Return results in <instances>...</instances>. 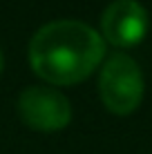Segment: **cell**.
<instances>
[{
    "mask_svg": "<svg viewBox=\"0 0 152 154\" xmlns=\"http://www.w3.org/2000/svg\"><path fill=\"white\" fill-rule=\"evenodd\" d=\"M105 54L103 38L81 20H54L29 40V65L51 85H76L98 67Z\"/></svg>",
    "mask_w": 152,
    "mask_h": 154,
    "instance_id": "cell-1",
    "label": "cell"
},
{
    "mask_svg": "<svg viewBox=\"0 0 152 154\" xmlns=\"http://www.w3.org/2000/svg\"><path fill=\"white\" fill-rule=\"evenodd\" d=\"M98 94L112 114H132L143 98V74L134 58L128 54L110 56L98 76Z\"/></svg>",
    "mask_w": 152,
    "mask_h": 154,
    "instance_id": "cell-2",
    "label": "cell"
},
{
    "mask_svg": "<svg viewBox=\"0 0 152 154\" xmlns=\"http://www.w3.org/2000/svg\"><path fill=\"white\" fill-rule=\"evenodd\" d=\"M18 114L36 132H58L72 121V105L56 89L34 85L18 96Z\"/></svg>",
    "mask_w": 152,
    "mask_h": 154,
    "instance_id": "cell-3",
    "label": "cell"
},
{
    "mask_svg": "<svg viewBox=\"0 0 152 154\" xmlns=\"http://www.w3.org/2000/svg\"><path fill=\"white\" fill-rule=\"evenodd\" d=\"M103 38L114 47H134L148 31V14L137 0H114L101 16Z\"/></svg>",
    "mask_w": 152,
    "mask_h": 154,
    "instance_id": "cell-4",
    "label": "cell"
},
{
    "mask_svg": "<svg viewBox=\"0 0 152 154\" xmlns=\"http://www.w3.org/2000/svg\"><path fill=\"white\" fill-rule=\"evenodd\" d=\"M2 65H5V58H2V51H0V72H2Z\"/></svg>",
    "mask_w": 152,
    "mask_h": 154,
    "instance_id": "cell-5",
    "label": "cell"
}]
</instances>
